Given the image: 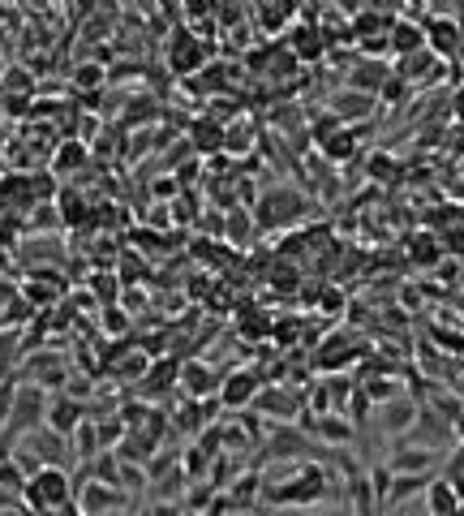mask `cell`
Here are the masks:
<instances>
[{
  "label": "cell",
  "mask_w": 464,
  "mask_h": 516,
  "mask_svg": "<svg viewBox=\"0 0 464 516\" xmlns=\"http://www.w3.org/2000/svg\"><path fill=\"white\" fill-rule=\"evenodd\" d=\"M258 499H267L271 508H306V504H318L327 499V469L323 465H297V473H288L284 482H271L258 491Z\"/></svg>",
  "instance_id": "cell-1"
},
{
  "label": "cell",
  "mask_w": 464,
  "mask_h": 516,
  "mask_svg": "<svg viewBox=\"0 0 464 516\" xmlns=\"http://www.w3.org/2000/svg\"><path fill=\"white\" fill-rule=\"evenodd\" d=\"M22 499H26V508H31V516L61 512V508H69L78 499V482L69 478V469H61V465H43V469H35L31 478H26Z\"/></svg>",
  "instance_id": "cell-2"
},
{
  "label": "cell",
  "mask_w": 464,
  "mask_h": 516,
  "mask_svg": "<svg viewBox=\"0 0 464 516\" xmlns=\"http://www.w3.org/2000/svg\"><path fill=\"white\" fill-rule=\"evenodd\" d=\"M284 48L293 52L297 65H301V61H323V56H327V39H323V31L314 26V13H306L301 22H293V31H288Z\"/></svg>",
  "instance_id": "cell-3"
},
{
  "label": "cell",
  "mask_w": 464,
  "mask_h": 516,
  "mask_svg": "<svg viewBox=\"0 0 464 516\" xmlns=\"http://www.w3.org/2000/svg\"><path fill=\"white\" fill-rule=\"evenodd\" d=\"M422 31H426V48L434 56H456L460 39H464V26L456 18H447V13H430L422 22Z\"/></svg>",
  "instance_id": "cell-4"
},
{
  "label": "cell",
  "mask_w": 464,
  "mask_h": 516,
  "mask_svg": "<svg viewBox=\"0 0 464 516\" xmlns=\"http://www.w3.org/2000/svg\"><path fill=\"white\" fill-rule=\"evenodd\" d=\"M86 422V409L78 405V396H56V400H48V413H43V426L52 430V435H61V439H69L74 430Z\"/></svg>",
  "instance_id": "cell-5"
},
{
  "label": "cell",
  "mask_w": 464,
  "mask_h": 516,
  "mask_svg": "<svg viewBox=\"0 0 464 516\" xmlns=\"http://www.w3.org/2000/svg\"><path fill=\"white\" fill-rule=\"evenodd\" d=\"M202 61H207V48H202V39L177 31L168 39V65L177 69V74H194V69H202Z\"/></svg>",
  "instance_id": "cell-6"
},
{
  "label": "cell",
  "mask_w": 464,
  "mask_h": 516,
  "mask_svg": "<svg viewBox=\"0 0 464 516\" xmlns=\"http://www.w3.org/2000/svg\"><path fill=\"white\" fill-rule=\"evenodd\" d=\"M258 396V375L254 370H232L228 379H220V405L224 409H245L250 405V400Z\"/></svg>",
  "instance_id": "cell-7"
},
{
  "label": "cell",
  "mask_w": 464,
  "mask_h": 516,
  "mask_svg": "<svg viewBox=\"0 0 464 516\" xmlns=\"http://www.w3.org/2000/svg\"><path fill=\"white\" fill-rule=\"evenodd\" d=\"M108 508H121V491L104 482H86L78 486V512L82 516H104Z\"/></svg>",
  "instance_id": "cell-8"
},
{
  "label": "cell",
  "mask_w": 464,
  "mask_h": 516,
  "mask_svg": "<svg viewBox=\"0 0 464 516\" xmlns=\"http://www.w3.org/2000/svg\"><path fill=\"white\" fill-rule=\"evenodd\" d=\"M301 426L310 430V435H318V439H327V443H353V422H344V418H336V413H323V418H314V413H301Z\"/></svg>",
  "instance_id": "cell-9"
},
{
  "label": "cell",
  "mask_w": 464,
  "mask_h": 516,
  "mask_svg": "<svg viewBox=\"0 0 464 516\" xmlns=\"http://www.w3.org/2000/svg\"><path fill=\"white\" fill-rule=\"evenodd\" d=\"M318 147H323L327 160H348V155H357L353 134H348V129H340V121H336V117L318 125Z\"/></svg>",
  "instance_id": "cell-10"
},
{
  "label": "cell",
  "mask_w": 464,
  "mask_h": 516,
  "mask_svg": "<svg viewBox=\"0 0 464 516\" xmlns=\"http://www.w3.org/2000/svg\"><path fill=\"white\" fill-rule=\"evenodd\" d=\"M391 52H400V61L404 56H413V52H426V31H422V22H413V18H396L391 22Z\"/></svg>",
  "instance_id": "cell-11"
},
{
  "label": "cell",
  "mask_w": 464,
  "mask_h": 516,
  "mask_svg": "<svg viewBox=\"0 0 464 516\" xmlns=\"http://www.w3.org/2000/svg\"><path fill=\"white\" fill-rule=\"evenodd\" d=\"M306 452H318L306 430H297V426H275L271 430L267 456H306Z\"/></svg>",
  "instance_id": "cell-12"
},
{
  "label": "cell",
  "mask_w": 464,
  "mask_h": 516,
  "mask_svg": "<svg viewBox=\"0 0 464 516\" xmlns=\"http://www.w3.org/2000/svg\"><path fill=\"white\" fill-rule=\"evenodd\" d=\"M181 387H185V392H190L194 400H202V396L220 392V375H215L207 362H185V366H181Z\"/></svg>",
  "instance_id": "cell-13"
},
{
  "label": "cell",
  "mask_w": 464,
  "mask_h": 516,
  "mask_svg": "<svg viewBox=\"0 0 464 516\" xmlns=\"http://www.w3.org/2000/svg\"><path fill=\"white\" fill-rule=\"evenodd\" d=\"M172 383H181V362H177V357H164V362L147 366V375H142V387H147V396L168 392Z\"/></svg>",
  "instance_id": "cell-14"
},
{
  "label": "cell",
  "mask_w": 464,
  "mask_h": 516,
  "mask_svg": "<svg viewBox=\"0 0 464 516\" xmlns=\"http://www.w3.org/2000/svg\"><path fill=\"white\" fill-rule=\"evenodd\" d=\"M417 400H409V396H400V400H391L387 405V418H383V430L387 435H400V430H413V422H417Z\"/></svg>",
  "instance_id": "cell-15"
},
{
  "label": "cell",
  "mask_w": 464,
  "mask_h": 516,
  "mask_svg": "<svg viewBox=\"0 0 464 516\" xmlns=\"http://www.w3.org/2000/svg\"><path fill=\"white\" fill-rule=\"evenodd\" d=\"M430 516H460V491L447 478L430 482Z\"/></svg>",
  "instance_id": "cell-16"
},
{
  "label": "cell",
  "mask_w": 464,
  "mask_h": 516,
  "mask_svg": "<svg viewBox=\"0 0 464 516\" xmlns=\"http://www.w3.org/2000/svg\"><path fill=\"white\" fill-rule=\"evenodd\" d=\"M370 104L374 99L370 95H361V91H353V86H348V91H340L336 99H331V117H344V121H357V117H366L370 112Z\"/></svg>",
  "instance_id": "cell-17"
},
{
  "label": "cell",
  "mask_w": 464,
  "mask_h": 516,
  "mask_svg": "<svg viewBox=\"0 0 464 516\" xmlns=\"http://www.w3.org/2000/svg\"><path fill=\"white\" fill-rule=\"evenodd\" d=\"M391 473H430L434 469V452L430 448H400L391 456Z\"/></svg>",
  "instance_id": "cell-18"
},
{
  "label": "cell",
  "mask_w": 464,
  "mask_h": 516,
  "mask_svg": "<svg viewBox=\"0 0 464 516\" xmlns=\"http://www.w3.org/2000/svg\"><path fill=\"white\" fill-rule=\"evenodd\" d=\"M348 499H353V516H374L379 512V499H374V486H370L366 473L348 478Z\"/></svg>",
  "instance_id": "cell-19"
},
{
  "label": "cell",
  "mask_w": 464,
  "mask_h": 516,
  "mask_svg": "<svg viewBox=\"0 0 464 516\" xmlns=\"http://www.w3.org/2000/svg\"><path fill=\"white\" fill-rule=\"evenodd\" d=\"M69 439H74V456H78V461H86V465H91L95 456L104 452V448H99V426H95V418H86Z\"/></svg>",
  "instance_id": "cell-20"
},
{
  "label": "cell",
  "mask_w": 464,
  "mask_h": 516,
  "mask_svg": "<svg viewBox=\"0 0 464 516\" xmlns=\"http://www.w3.org/2000/svg\"><path fill=\"white\" fill-rule=\"evenodd\" d=\"M422 486H430V473H396V478H391V495H387V504H404V499L417 495Z\"/></svg>",
  "instance_id": "cell-21"
},
{
  "label": "cell",
  "mask_w": 464,
  "mask_h": 516,
  "mask_svg": "<svg viewBox=\"0 0 464 516\" xmlns=\"http://www.w3.org/2000/svg\"><path fill=\"white\" fill-rule=\"evenodd\" d=\"M0 491L5 495H13L18 499L22 491H26V469L13 461V456H5V461H0Z\"/></svg>",
  "instance_id": "cell-22"
},
{
  "label": "cell",
  "mask_w": 464,
  "mask_h": 516,
  "mask_svg": "<svg viewBox=\"0 0 464 516\" xmlns=\"http://www.w3.org/2000/svg\"><path fill=\"white\" fill-rule=\"evenodd\" d=\"M254 400H258V409H267V413H297V409H301V400L284 396L280 387H271V392H258Z\"/></svg>",
  "instance_id": "cell-23"
},
{
  "label": "cell",
  "mask_w": 464,
  "mask_h": 516,
  "mask_svg": "<svg viewBox=\"0 0 464 516\" xmlns=\"http://www.w3.org/2000/svg\"><path fill=\"white\" fill-rule=\"evenodd\" d=\"M293 18H297L293 5H267V9H258V26H263V31H280V26H288Z\"/></svg>",
  "instance_id": "cell-24"
},
{
  "label": "cell",
  "mask_w": 464,
  "mask_h": 516,
  "mask_svg": "<svg viewBox=\"0 0 464 516\" xmlns=\"http://www.w3.org/2000/svg\"><path fill=\"white\" fill-rule=\"evenodd\" d=\"M194 142L202 151H215L220 142H228V129H220V125H211V121H198L194 125Z\"/></svg>",
  "instance_id": "cell-25"
},
{
  "label": "cell",
  "mask_w": 464,
  "mask_h": 516,
  "mask_svg": "<svg viewBox=\"0 0 464 516\" xmlns=\"http://www.w3.org/2000/svg\"><path fill=\"white\" fill-rule=\"evenodd\" d=\"M348 357H353L348 340L336 336V340H327V344H323V353H318V366H340V362H348Z\"/></svg>",
  "instance_id": "cell-26"
},
{
  "label": "cell",
  "mask_w": 464,
  "mask_h": 516,
  "mask_svg": "<svg viewBox=\"0 0 464 516\" xmlns=\"http://www.w3.org/2000/svg\"><path fill=\"white\" fill-rule=\"evenodd\" d=\"M361 392H366L370 400H383V405H391V400H400V387L391 379H366L361 383Z\"/></svg>",
  "instance_id": "cell-27"
},
{
  "label": "cell",
  "mask_w": 464,
  "mask_h": 516,
  "mask_svg": "<svg viewBox=\"0 0 464 516\" xmlns=\"http://www.w3.org/2000/svg\"><path fill=\"white\" fill-rule=\"evenodd\" d=\"M116 486H125V491H142V486H147V469L121 461V473H116Z\"/></svg>",
  "instance_id": "cell-28"
},
{
  "label": "cell",
  "mask_w": 464,
  "mask_h": 516,
  "mask_svg": "<svg viewBox=\"0 0 464 516\" xmlns=\"http://www.w3.org/2000/svg\"><path fill=\"white\" fill-rule=\"evenodd\" d=\"M13 396H18V383H9V379H0V430H5V422H9V409H13Z\"/></svg>",
  "instance_id": "cell-29"
},
{
  "label": "cell",
  "mask_w": 464,
  "mask_h": 516,
  "mask_svg": "<svg viewBox=\"0 0 464 516\" xmlns=\"http://www.w3.org/2000/svg\"><path fill=\"white\" fill-rule=\"evenodd\" d=\"M185 473H190V478H194V473H198V478H202V473H207V452H202L198 448V443H194V448L190 452H185V465H181Z\"/></svg>",
  "instance_id": "cell-30"
},
{
  "label": "cell",
  "mask_w": 464,
  "mask_h": 516,
  "mask_svg": "<svg viewBox=\"0 0 464 516\" xmlns=\"http://www.w3.org/2000/svg\"><path fill=\"white\" fill-rule=\"evenodd\" d=\"M13 349H18V336H13V332H0V375H5L9 362H13Z\"/></svg>",
  "instance_id": "cell-31"
},
{
  "label": "cell",
  "mask_w": 464,
  "mask_h": 516,
  "mask_svg": "<svg viewBox=\"0 0 464 516\" xmlns=\"http://www.w3.org/2000/svg\"><path fill=\"white\" fill-rule=\"evenodd\" d=\"M82 160H86V151L78 147V142H69V147L56 155V168H74V164H82Z\"/></svg>",
  "instance_id": "cell-32"
},
{
  "label": "cell",
  "mask_w": 464,
  "mask_h": 516,
  "mask_svg": "<svg viewBox=\"0 0 464 516\" xmlns=\"http://www.w3.org/2000/svg\"><path fill=\"white\" fill-rule=\"evenodd\" d=\"M404 91H409V82H404L400 74H387V82H383V99H404Z\"/></svg>",
  "instance_id": "cell-33"
},
{
  "label": "cell",
  "mask_w": 464,
  "mask_h": 516,
  "mask_svg": "<svg viewBox=\"0 0 464 516\" xmlns=\"http://www.w3.org/2000/svg\"><path fill=\"white\" fill-rule=\"evenodd\" d=\"M147 516H185V512H181V504H177V499H172V504H168V499H155Z\"/></svg>",
  "instance_id": "cell-34"
},
{
  "label": "cell",
  "mask_w": 464,
  "mask_h": 516,
  "mask_svg": "<svg viewBox=\"0 0 464 516\" xmlns=\"http://www.w3.org/2000/svg\"><path fill=\"white\" fill-rule=\"evenodd\" d=\"M78 82H82V86H95V82H99V65H82V69H78Z\"/></svg>",
  "instance_id": "cell-35"
},
{
  "label": "cell",
  "mask_w": 464,
  "mask_h": 516,
  "mask_svg": "<svg viewBox=\"0 0 464 516\" xmlns=\"http://www.w3.org/2000/svg\"><path fill=\"white\" fill-rule=\"evenodd\" d=\"M323 306H327V310H340V306H344V297L327 289V293H323Z\"/></svg>",
  "instance_id": "cell-36"
},
{
  "label": "cell",
  "mask_w": 464,
  "mask_h": 516,
  "mask_svg": "<svg viewBox=\"0 0 464 516\" xmlns=\"http://www.w3.org/2000/svg\"><path fill=\"white\" fill-rule=\"evenodd\" d=\"M125 319H121V310H108V332H121Z\"/></svg>",
  "instance_id": "cell-37"
},
{
  "label": "cell",
  "mask_w": 464,
  "mask_h": 516,
  "mask_svg": "<svg viewBox=\"0 0 464 516\" xmlns=\"http://www.w3.org/2000/svg\"><path fill=\"white\" fill-rule=\"evenodd\" d=\"M452 108H456V117L464 121V86H456V95H452Z\"/></svg>",
  "instance_id": "cell-38"
},
{
  "label": "cell",
  "mask_w": 464,
  "mask_h": 516,
  "mask_svg": "<svg viewBox=\"0 0 464 516\" xmlns=\"http://www.w3.org/2000/svg\"><path fill=\"white\" fill-rule=\"evenodd\" d=\"M370 168H374V172H391V160H387V155H374Z\"/></svg>",
  "instance_id": "cell-39"
},
{
  "label": "cell",
  "mask_w": 464,
  "mask_h": 516,
  "mask_svg": "<svg viewBox=\"0 0 464 516\" xmlns=\"http://www.w3.org/2000/svg\"><path fill=\"white\" fill-rule=\"evenodd\" d=\"M452 430H456V435H460V439H464V409H460V418H456V422H452Z\"/></svg>",
  "instance_id": "cell-40"
},
{
  "label": "cell",
  "mask_w": 464,
  "mask_h": 516,
  "mask_svg": "<svg viewBox=\"0 0 464 516\" xmlns=\"http://www.w3.org/2000/svg\"><path fill=\"white\" fill-rule=\"evenodd\" d=\"M13 504H18V499H13V495H5V491H0V508H13Z\"/></svg>",
  "instance_id": "cell-41"
},
{
  "label": "cell",
  "mask_w": 464,
  "mask_h": 516,
  "mask_svg": "<svg viewBox=\"0 0 464 516\" xmlns=\"http://www.w3.org/2000/svg\"><path fill=\"white\" fill-rule=\"evenodd\" d=\"M0 516H26V512H22L18 504H13V508H0Z\"/></svg>",
  "instance_id": "cell-42"
},
{
  "label": "cell",
  "mask_w": 464,
  "mask_h": 516,
  "mask_svg": "<svg viewBox=\"0 0 464 516\" xmlns=\"http://www.w3.org/2000/svg\"><path fill=\"white\" fill-rule=\"evenodd\" d=\"M456 61H460V69H464V39H460V48H456Z\"/></svg>",
  "instance_id": "cell-43"
},
{
  "label": "cell",
  "mask_w": 464,
  "mask_h": 516,
  "mask_svg": "<svg viewBox=\"0 0 464 516\" xmlns=\"http://www.w3.org/2000/svg\"><path fill=\"white\" fill-rule=\"evenodd\" d=\"M228 516H258V512H228Z\"/></svg>",
  "instance_id": "cell-44"
}]
</instances>
